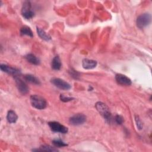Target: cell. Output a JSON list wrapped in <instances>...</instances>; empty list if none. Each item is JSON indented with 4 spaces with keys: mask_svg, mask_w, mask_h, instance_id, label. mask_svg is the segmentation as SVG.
Listing matches in <instances>:
<instances>
[{
    "mask_svg": "<svg viewBox=\"0 0 152 152\" xmlns=\"http://www.w3.org/2000/svg\"><path fill=\"white\" fill-rule=\"evenodd\" d=\"M95 107L105 121L108 123H110L112 121V115L107 106L102 102H98L96 103Z\"/></svg>",
    "mask_w": 152,
    "mask_h": 152,
    "instance_id": "1",
    "label": "cell"
},
{
    "mask_svg": "<svg viewBox=\"0 0 152 152\" xmlns=\"http://www.w3.org/2000/svg\"><path fill=\"white\" fill-rule=\"evenodd\" d=\"M30 103L33 107L39 110L43 109L47 106V102L46 100L43 97L36 94L31 96Z\"/></svg>",
    "mask_w": 152,
    "mask_h": 152,
    "instance_id": "2",
    "label": "cell"
},
{
    "mask_svg": "<svg viewBox=\"0 0 152 152\" xmlns=\"http://www.w3.org/2000/svg\"><path fill=\"white\" fill-rule=\"evenodd\" d=\"M151 17L148 13H144L139 15L137 19V26L140 28H143L151 23Z\"/></svg>",
    "mask_w": 152,
    "mask_h": 152,
    "instance_id": "3",
    "label": "cell"
},
{
    "mask_svg": "<svg viewBox=\"0 0 152 152\" xmlns=\"http://www.w3.org/2000/svg\"><path fill=\"white\" fill-rule=\"evenodd\" d=\"M48 125L51 130L55 132H59L62 134H66L68 132V128L60 123L55 121L49 122Z\"/></svg>",
    "mask_w": 152,
    "mask_h": 152,
    "instance_id": "4",
    "label": "cell"
},
{
    "mask_svg": "<svg viewBox=\"0 0 152 152\" xmlns=\"http://www.w3.org/2000/svg\"><path fill=\"white\" fill-rule=\"evenodd\" d=\"M51 83L56 87L64 90H68L71 88V85L64 81L59 78H53L51 80Z\"/></svg>",
    "mask_w": 152,
    "mask_h": 152,
    "instance_id": "5",
    "label": "cell"
},
{
    "mask_svg": "<svg viewBox=\"0 0 152 152\" xmlns=\"http://www.w3.org/2000/svg\"><path fill=\"white\" fill-rule=\"evenodd\" d=\"M86 121V116L82 113L73 115L69 118V123L72 125H80L84 124Z\"/></svg>",
    "mask_w": 152,
    "mask_h": 152,
    "instance_id": "6",
    "label": "cell"
},
{
    "mask_svg": "<svg viewBox=\"0 0 152 152\" xmlns=\"http://www.w3.org/2000/svg\"><path fill=\"white\" fill-rule=\"evenodd\" d=\"M31 4L30 2L26 1L23 6L22 8V15L26 19H30L34 15V12L31 10Z\"/></svg>",
    "mask_w": 152,
    "mask_h": 152,
    "instance_id": "7",
    "label": "cell"
},
{
    "mask_svg": "<svg viewBox=\"0 0 152 152\" xmlns=\"http://www.w3.org/2000/svg\"><path fill=\"white\" fill-rule=\"evenodd\" d=\"M15 80L18 91L23 94H27L28 92V87L26 83L18 76L15 77Z\"/></svg>",
    "mask_w": 152,
    "mask_h": 152,
    "instance_id": "8",
    "label": "cell"
},
{
    "mask_svg": "<svg viewBox=\"0 0 152 152\" xmlns=\"http://www.w3.org/2000/svg\"><path fill=\"white\" fill-rule=\"evenodd\" d=\"M0 68H1V71H2L3 72L11 74V75H14V77H17L18 75H20L21 74V72L19 69H18L15 68H13V67L8 66V65H5V64H1L0 65Z\"/></svg>",
    "mask_w": 152,
    "mask_h": 152,
    "instance_id": "9",
    "label": "cell"
},
{
    "mask_svg": "<svg viewBox=\"0 0 152 152\" xmlns=\"http://www.w3.org/2000/svg\"><path fill=\"white\" fill-rule=\"evenodd\" d=\"M115 80L118 84L123 86H129L132 83L130 78L121 74H117L115 75Z\"/></svg>",
    "mask_w": 152,
    "mask_h": 152,
    "instance_id": "10",
    "label": "cell"
},
{
    "mask_svg": "<svg viewBox=\"0 0 152 152\" xmlns=\"http://www.w3.org/2000/svg\"><path fill=\"white\" fill-rule=\"evenodd\" d=\"M82 66L84 69H93L97 66V62L92 59H84L82 62Z\"/></svg>",
    "mask_w": 152,
    "mask_h": 152,
    "instance_id": "11",
    "label": "cell"
},
{
    "mask_svg": "<svg viewBox=\"0 0 152 152\" xmlns=\"http://www.w3.org/2000/svg\"><path fill=\"white\" fill-rule=\"evenodd\" d=\"M26 59L30 64L35 65H37L40 64V60L38 58H37L34 55L29 53L26 55L25 56Z\"/></svg>",
    "mask_w": 152,
    "mask_h": 152,
    "instance_id": "12",
    "label": "cell"
},
{
    "mask_svg": "<svg viewBox=\"0 0 152 152\" xmlns=\"http://www.w3.org/2000/svg\"><path fill=\"white\" fill-rule=\"evenodd\" d=\"M18 119V116L16 113L13 110H9L7 113V119L9 123L12 124L16 122Z\"/></svg>",
    "mask_w": 152,
    "mask_h": 152,
    "instance_id": "13",
    "label": "cell"
},
{
    "mask_svg": "<svg viewBox=\"0 0 152 152\" xmlns=\"http://www.w3.org/2000/svg\"><path fill=\"white\" fill-rule=\"evenodd\" d=\"M24 80L30 83L36 84V85H39L40 84V82L39 80L35 76L31 75V74H26L24 76Z\"/></svg>",
    "mask_w": 152,
    "mask_h": 152,
    "instance_id": "14",
    "label": "cell"
},
{
    "mask_svg": "<svg viewBox=\"0 0 152 152\" xmlns=\"http://www.w3.org/2000/svg\"><path fill=\"white\" fill-rule=\"evenodd\" d=\"M52 68L54 70H59L61 68V62L58 56H55L52 61Z\"/></svg>",
    "mask_w": 152,
    "mask_h": 152,
    "instance_id": "15",
    "label": "cell"
},
{
    "mask_svg": "<svg viewBox=\"0 0 152 152\" xmlns=\"http://www.w3.org/2000/svg\"><path fill=\"white\" fill-rule=\"evenodd\" d=\"M37 33L41 39H42L46 41H49L51 39L50 36L48 34H47L45 31V30H43L41 28L37 27Z\"/></svg>",
    "mask_w": 152,
    "mask_h": 152,
    "instance_id": "16",
    "label": "cell"
},
{
    "mask_svg": "<svg viewBox=\"0 0 152 152\" xmlns=\"http://www.w3.org/2000/svg\"><path fill=\"white\" fill-rule=\"evenodd\" d=\"M20 34L22 36L26 35V36H28L30 37L33 36V33L31 30L30 29V27H28L27 26H24L21 28Z\"/></svg>",
    "mask_w": 152,
    "mask_h": 152,
    "instance_id": "17",
    "label": "cell"
},
{
    "mask_svg": "<svg viewBox=\"0 0 152 152\" xmlns=\"http://www.w3.org/2000/svg\"><path fill=\"white\" fill-rule=\"evenodd\" d=\"M33 151H58V149L50 145H44L39 147V149H33Z\"/></svg>",
    "mask_w": 152,
    "mask_h": 152,
    "instance_id": "18",
    "label": "cell"
},
{
    "mask_svg": "<svg viewBox=\"0 0 152 152\" xmlns=\"http://www.w3.org/2000/svg\"><path fill=\"white\" fill-rule=\"evenodd\" d=\"M52 142L55 147H65V146L68 145L67 144H66L65 142H64L63 141H62L60 139L53 140Z\"/></svg>",
    "mask_w": 152,
    "mask_h": 152,
    "instance_id": "19",
    "label": "cell"
},
{
    "mask_svg": "<svg viewBox=\"0 0 152 152\" xmlns=\"http://www.w3.org/2000/svg\"><path fill=\"white\" fill-rule=\"evenodd\" d=\"M135 122L137 124V126L138 128V129H141L143 127V125H142V122H141L140 118L138 116L135 115Z\"/></svg>",
    "mask_w": 152,
    "mask_h": 152,
    "instance_id": "20",
    "label": "cell"
},
{
    "mask_svg": "<svg viewBox=\"0 0 152 152\" xmlns=\"http://www.w3.org/2000/svg\"><path fill=\"white\" fill-rule=\"evenodd\" d=\"M115 122L117 124L121 125V124H122V123L124 122V118H123V117L122 116L117 115L115 117Z\"/></svg>",
    "mask_w": 152,
    "mask_h": 152,
    "instance_id": "21",
    "label": "cell"
},
{
    "mask_svg": "<svg viewBox=\"0 0 152 152\" xmlns=\"http://www.w3.org/2000/svg\"><path fill=\"white\" fill-rule=\"evenodd\" d=\"M60 99L62 102H68L74 99V98L71 97H67V96H64L63 94H61L60 95Z\"/></svg>",
    "mask_w": 152,
    "mask_h": 152,
    "instance_id": "22",
    "label": "cell"
},
{
    "mask_svg": "<svg viewBox=\"0 0 152 152\" xmlns=\"http://www.w3.org/2000/svg\"><path fill=\"white\" fill-rule=\"evenodd\" d=\"M69 73H70L71 77H72L74 78H78V77H79V73L77 72V71L71 70V71H69Z\"/></svg>",
    "mask_w": 152,
    "mask_h": 152,
    "instance_id": "23",
    "label": "cell"
}]
</instances>
